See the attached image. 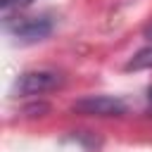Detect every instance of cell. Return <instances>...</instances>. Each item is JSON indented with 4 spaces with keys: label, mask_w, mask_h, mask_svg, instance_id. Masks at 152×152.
<instances>
[{
    "label": "cell",
    "mask_w": 152,
    "mask_h": 152,
    "mask_svg": "<svg viewBox=\"0 0 152 152\" xmlns=\"http://www.w3.org/2000/svg\"><path fill=\"white\" fill-rule=\"evenodd\" d=\"M62 74L52 71V69H33V71H24L17 83H14V93L21 97H31V95H43L50 93L55 88L62 86Z\"/></svg>",
    "instance_id": "1"
},
{
    "label": "cell",
    "mask_w": 152,
    "mask_h": 152,
    "mask_svg": "<svg viewBox=\"0 0 152 152\" xmlns=\"http://www.w3.org/2000/svg\"><path fill=\"white\" fill-rule=\"evenodd\" d=\"M71 112L81 116H124L126 102L112 95H88V97L76 100L71 104Z\"/></svg>",
    "instance_id": "2"
},
{
    "label": "cell",
    "mask_w": 152,
    "mask_h": 152,
    "mask_svg": "<svg viewBox=\"0 0 152 152\" xmlns=\"http://www.w3.org/2000/svg\"><path fill=\"white\" fill-rule=\"evenodd\" d=\"M7 31L12 36H17L24 43H36L43 40L52 33V19L40 14V17H19L14 21L7 19Z\"/></svg>",
    "instance_id": "3"
},
{
    "label": "cell",
    "mask_w": 152,
    "mask_h": 152,
    "mask_svg": "<svg viewBox=\"0 0 152 152\" xmlns=\"http://www.w3.org/2000/svg\"><path fill=\"white\" fill-rule=\"evenodd\" d=\"M126 71H142V69H152V43L150 45H145V48H140L128 62H126V66H124Z\"/></svg>",
    "instance_id": "4"
},
{
    "label": "cell",
    "mask_w": 152,
    "mask_h": 152,
    "mask_svg": "<svg viewBox=\"0 0 152 152\" xmlns=\"http://www.w3.org/2000/svg\"><path fill=\"white\" fill-rule=\"evenodd\" d=\"M33 0H0V7H2V12L5 14H10L12 10H24V7H28Z\"/></svg>",
    "instance_id": "5"
},
{
    "label": "cell",
    "mask_w": 152,
    "mask_h": 152,
    "mask_svg": "<svg viewBox=\"0 0 152 152\" xmlns=\"http://www.w3.org/2000/svg\"><path fill=\"white\" fill-rule=\"evenodd\" d=\"M142 36H145V38L152 43V19H150V21H147V26L142 28Z\"/></svg>",
    "instance_id": "6"
},
{
    "label": "cell",
    "mask_w": 152,
    "mask_h": 152,
    "mask_svg": "<svg viewBox=\"0 0 152 152\" xmlns=\"http://www.w3.org/2000/svg\"><path fill=\"white\" fill-rule=\"evenodd\" d=\"M150 102H152V90H150Z\"/></svg>",
    "instance_id": "7"
}]
</instances>
